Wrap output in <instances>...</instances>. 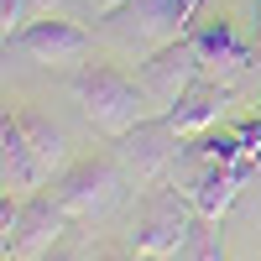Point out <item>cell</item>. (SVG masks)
Segmentation results:
<instances>
[{"label": "cell", "mask_w": 261, "mask_h": 261, "mask_svg": "<svg viewBox=\"0 0 261 261\" xmlns=\"http://www.w3.org/2000/svg\"><path fill=\"white\" fill-rule=\"evenodd\" d=\"M199 230V209H193L178 188H151L141 209H136V225H130V251L141 261H178Z\"/></svg>", "instance_id": "obj_2"}, {"label": "cell", "mask_w": 261, "mask_h": 261, "mask_svg": "<svg viewBox=\"0 0 261 261\" xmlns=\"http://www.w3.org/2000/svg\"><path fill=\"white\" fill-rule=\"evenodd\" d=\"M0 183H6L11 199H32V193H42L53 183V172L37 157L21 115H11V110H6V125H0Z\"/></svg>", "instance_id": "obj_10"}, {"label": "cell", "mask_w": 261, "mask_h": 261, "mask_svg": "<svg viewBox=\"0 0 261 261\" xmlns=\"http://www.w3.org/2000/svg\"><path fill=\"white\" fill-rule=\"evenodd\" d=\"M261 162H220V157H204V151H193L188 141H183V157H178V167H172V188L183 193V199L199 209V220H220V214L235 204V193L246 188V178L256 172Z\"/></svg>", "instance_id": "obj_3"}, {"label": "cell", "mask_w": 261, "mask_h": 261, "mask_svg": "<svg viewBox=\"0 0 261 261\" xmlns=\"http://www.w3.org/2000/svg\"><path fill=\"white\" fill-rule=\"evenodd\" d=\"M183 141L188 136L167 115H146L141 125H130L125 136L115 141V162L125 167V178L157 188V183L172 178V167H178V157H183Z\"/></svg>", "instance_id": "obj_6"}, {"label": "cell", "mask_w": 261, "mask_h": 261, "mask_svg": "<svg viewBox=\"0 0 261 261\" xmlns=\"http://www.w3.org/2000/svg\"><path fill=\"white\" fill-rule=\"evenodd\" d=\"M42 261H84V251H73V246H63V241H58V246L42 256Z\"/></svg>", "instance_id": "obj_17"}, {"label": "cell", "mask_w": 261, "mask_h": 261, "mask_svg": "<svg viewBox=\"0 0 261 261\" xmlns=\"http://www.w3.org/2000/svg\"><path fill=\"white\" fill-rule=\"evenodd\" d=\"M53 199L63 204L68 220H99L125 199V167L110 157H89V162H73L63 178L53 183Z\"/></svg>", "instance_id": "obj_7"}, {"label": "cell", "mask_w": 261, "mask_h": 261, "mask_svg": "<svg viewBox=\"0 0 261 261\" xmlns=\"http://www.w3.org/2000/svg\"><path fill=\"white\" fill-rule=\"evenodd\" d=\"M68 230V214H63L58 199L47 193H32V199H11L0 204V241H6L11 261H42Z\"/></svg>", "instance_id": "obj_4"}, {"label": "cell", "mask_w": 261, "mask_h": 261, "mask_svg": "<svg viewBox=\"0 0 261 261\" xmlns=\"http://www.w3.org/2000/svg\"><path fill=\"white\" fill-rule=\"evenodd\" d=\"M256 42H261V0H256Z\"/></svg>", "instance_id": "obj_19"}, {"label": "cell", "mask_w": 261, "mask_h": 261, "mask_svg": "<svg viewBox=\"0 0 261 261\" xmlns=\"http://www.w3.org/2000/svg\"><path fill=\"white\" fill-rule=\"evenodd\" d=\"M6 261H11V256H6Z\"/></svg>", "instance_id": "obj_21"}, {"label": "cell", "mask_w": 261, "mask_h": 261, "mask_svg": "<svg viewBox=\"0 0 261 261\" xmlns=\"http://www.w3.org/2000/svg\"><path fill=\"white\" fill-rule=\"evenodd\" d=\"M16 115H21V125H27L37 157L47 162V172H53V178H63V172H68V136H63L53 120H42L37 110H16Z\"/></svg>", "instance_id": "obj_13"}, {"label": "cell", "mask_w": 261, "mask_h": 261, "mask_svg": "<svg viewBox=\"0 0 261 261\" xmlns=\"http://www.w3.org/2000/svg\"><path fill=\"white\" fill-rule=\"evenodd\" d=\"M183 27H188V11L178 0H125L120 11L105 16V37L120 42V47L136 53V58H151L157 47L188 37Z\"/></svg>", "instance_id": "obj_5"}, {"label": "cell", "mask_w": 261, "mask_h": 261, "mask_svg": "<svg viewBox=\"0 0 261 261\" xmlns=\"http://www.w3.org/2000/svg\"><path fill=\"white\" fill-rule=\"evenodd\" d=\"M183 256L188 261H225V241H220V230H214V220H199V230H193Z\"/></svg>", "instance_id": "obj_15"}, {"label": "cell", "mask_w": 261, "mask_h": 261, "mask_svg": "<svg viewBox=\"0 0 261 261\" xmlns=\"http://www.w3.org/2000/svg\"><path fill=\"white\" fill-rule=\"evenodd\" d=\"M94 261H141V256H136V251H99Z\"/></svg>", "instance_id": "obj_18"}, {"label": "cell", "mask_w": 261, "mask_h": 261, "mask_svg": "<svg viewBox=\"0 0 261 261\" xmlns=\"http://www.w3.org/2000/svg\"><path fill=\"white\" fill-rule=\"evenodd\" d=\"M199 79H204V53H199V37L193 32L167 42V47H157L151 58H141V89L157 110H172Z\"/></svg>", "instance_id": "obj_8"}, {"label": "cell", "mask_w": 261, "mask_h": 261, "mask_svg": "<svg viewBox=\"0 0 261 261\" xmlns=\"http://www.w3.org/2000/svg\"><path fill=\"white\" fill-rule=\"evenodd\" d=\"M125 0H79V16H94V21H105L110 11H120Z\"/></svg>", "instance_id": "obj_16"}, {"label": "cell", "mask_w": 261, "mask_h": 261, "mask_svg": "<svg viewBox=\"0 0 261 261\" xmlns=\"http://www.w3.org/2000/svg\"><path fill=\"white\" fill-rule=\"evenodd\" d=\"M193 37H199V53H204V73H209V79L241 84V73L251 68V58H256V53H251V42H241V37H235V27H230L225 16L204 21V27L193 32Z\"/></svg>", "instance_id": "obj_12"}, {"label": "cell", "mask_w": 261, "mask_h": 261, "mask_svg": "<svg viewBox=\"0 0 261 261\" xmlns=\"http://www.w3.org/2000/svg\"><path fill=\"white\" fill-rule=\"evenodd\" d=\"M6 47L27 53L37 68H84L89 53H94V37H89V27H79L73 16H42L16 42H6Z\"/></svg>", "instance_id": "obj_9"}, {"label": "cell", "mask_w": 261, "mask_h": 261, "mask_svg": "<svg viewBox=\"0 0 261 261\" xmlns=\"http://www.w3.org/2000/svg\"><path fill=\"white\" fill-rule=\"evenodd\" d=\"M230 105H235V84H225V79H199L193 89L172 105V110H162L172 125L183 130V136H204V130H214L225 115H230Z\"/></svg>", "instance_id": "obj_11"}, {"label": "cell", "mask_w": 261, "mask_h": 261, "mask_svg": "<svg viewBox=\"0 0 261 261\" xmlns=\"http://www.w3.org/2000/svg\"><path fill=\"white\" fill-rule=\"evenodd\" d=\"M32 21H42L37 0H0V32H6V42H16Z\"/></svg>", "instance_id": "obj_14"}, {"label": "cell", "mask_w": 261, "mask_h": 261, "mask_svg": "<svg viewBox=\"0 0 261 261\" xmlns=\"http://www.w3.org/2000/svg\"><path fill=\"white\" fill-rule=\"evenodd\" d=\"M73 99H79L84 120H89L99 136H110V141H120L130 125H141L146 105H151L141 79H125L115 63H84L73 73Z\"/></svg>", "instance_id": "obj_1"}, {"label": "cell", "mask_w": 261, "mask_h": 261, "mask_svg": "<svg viewBox=\"0 0 261 261\" xmlns=\"http://www.w3.org/2000/svg\"><path fill=\"white\" fill-rule=\"evenodd\" d=\"M256 125H261V110H256Z\"/></svg>", "instance_id": "obj_20"}]
</instances>
